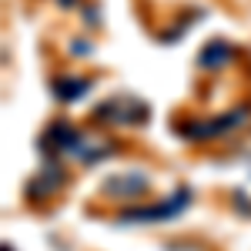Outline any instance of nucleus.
Returning a JSON list of instances; mask_svg holds the SVG:
<instances>
[{
    "label": "nucleus",
    "instance_id": "6",
    "mask_svg": "<svg viewBox=\"0 0 251 251\" xmlns=\"http://www.w3.org/2000/svg\"><path fill=\"white\" fill-rule=\"evenodd\" d=\"M228 60H231V44H225V40H211V44L198 54V64H201L204 71H211V74L225 71Z\"/></svg>",
    "mask_w": 251,
    "mask_h": 251
},
{
    "label": "nucleus",
    "instance_id": "5",
    "mask_svg": "<svg viewBox=\"0 0 251 251\" xmlns=\"http://www.w3.org/2000/svg\"><path fill=\"white\" fill-rule=\"evenodd\" d=\"M64 184H67V174H64V168L50 161V164H47V168H44L37 177H30V181H27V188H24V198H27L30 204H40V201L54 198V194H57Z\"/></svg>",
    "mask_w": 251,
    "mask_h": 251
},
{
    "label": "nucleus",
    "instance_id": "1",
    "mask_svg": "<svg viewBox=\"0 0 251 251\" xmlns=\"http://www.w3.org/2000/svg\"><path fill=\"white\" fill-rule=\"evenodd\" d=\"M148 104L137 100L134 94H114L107 97L100 107H94V121H100L104 127H141L148 121Z\"/></svg>",
    "mask_w": 251,
    "mask_h": 251
},
{
    "label": "nucleus",
    "instance_id": "4",
    "mask_svg": "<svg viewBox=\"0 0 251 251\" xmlns=\"http://www.w3.org/2000/svg\"><path fill=\"white\" fill-rule=\"evenodd\" d=\"M151 191V177L144 171H124V174H111L104 184H100V194L114 198V201H134L141 194Z\"/></svg>",
    "mask_w": 251,
    "mask_h": 251
},
{
    "label": "nucleus",
    "instance_id": "2",
    "mask_svg": "<svg viewBox=\"0 0 251 251\" xmlns=\"http://www.w3.org/2000/svg\"><path fill=\"white\" fill-rule=\"evenodd\" d=\"M87 144V137L80 134L71 121H50L47 131L40 137V148L47 157H57V154H67V157H77Z\"/></svg>",
    "mask_w": 251,
    "mask_h": 251
},
{
    "label": "nucleus",
    "instance_id": "7",
    "mask_svg": "<svg viewBox=\"0 0 251 251\" xmlns=\"http://www.w3.org/2000/svg\"><path fill=\"white\" fill-rule=\"evenodd\" d=\"M91 84H94L91 77H57L54 84H50V91H54L57 100L71 104V100H80V97L87 94V91H91Z\"/></svg>",
    "mask_w": 251,
    "mask_h": 251
},
{
    "label": "nucleus",
    "instance_id": "3",
    "mask_svg": "<svg viewBox=\"0 0 251 251\" xmlns=\"http://www.w3.org/2000/svg\"><path fill=\"white\" fill-rule=\"evenodd\" d=\"M191 188H177L171 198H164V201H157V204H148V208H127V211H121L117 218L121 221H168V218H177V214L184 211L188 204H191Z\"/></svg>",
    "mask_w": 251,
    "mask_h": 251
}]
</instances>
